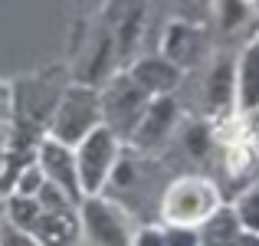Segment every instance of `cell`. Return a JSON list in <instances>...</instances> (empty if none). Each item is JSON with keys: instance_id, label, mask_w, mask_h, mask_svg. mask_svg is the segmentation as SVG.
Wrapping results in <instances>:
<instances>
[{"instance_id": "1", "label": "cell", "mask_w": 259, "mask_h": 246, "mask_svg": "<svg viewBox=\"0 0 259 246\" xmlns=\"http://www.w3.org/2000/svg\"><path fill=\"white\" fill-rule=\"evenodd\" d=\"M102 121V92L92 89L89 82H76V86H66L63 95L56 102V112L50 118L46 135L63 145L76 148L89 132H95Z\"/></svg>"}, {"instance_id": "2", "label": "cell", "mask_w": 259, "mask_h": 246, "mask_svg": "<svg viewBox=\"0 0 259 246\" xmlns=\"http://www.w3.org/2000/svg\"><path fill=\"white\" fill-rule=\"evenodd\" d=\"M220 203H223L220 187L213 181H207V177H197V174L171 181L164 197H161L164 223H177V227H200Z\"/></svg>"}, {"instance_id": "3", "label": "cell", "mask_w": 259, "mask_h": 246, "mask_svg": "<svg viewBox=\"0 0 259 246\" xmlns=\"http://www.w3.org/2000/svg\"><path fill=\"white\" fill-rule=\"evenodd\" d=\"M121 154V138L108 125H99L76 145V168H79V187L82 197L102 194L108 187V177L115 171V161Z\"/></svg>"}, {"instance_id": "4", "label": "cell", "mask_w": 259, "mask_h": 246, "mask_svg": "<svg viewBox=\"0 0 259 246\" xmlns=\"http://www.w3.org/2000/svg\"><path fill=\"white\" fill-rule=\"evenodd\" d=\"M79 220H82V233L92 240V246H132L135 243L132 217L102 194L82 197Z\"/></svg>"}, {"instance_id": "5", "label": "cell", "mask_w": 259, "mask_h": 246, "mask_svg": "<svg viewBox=\"0 0 259 246\" xmlns=\"http://www.w3.org/2000/svg\"><path fill=\"white\" fill-rule=\"evenodd\" d=\"M151 95L138 86L132 76H118L105 86L102 92V121L112 128L118 138H132L138 118L145 115Z\"/></svg>"}, {"instance_id": "6", "label": "cell", "mask_w": 259, "mask_h": 246, "mask_svg": "<svg viewBox=\"0 0 259 246\" xmlns=\"http://www.w3.org/2000/svg\"><path fill=\"white\" fill-rule=\"evenodd\" d=\"M174 128H177V99L174 95H154L128 141H132L135 151H151V148H161L171 138Z\"/></svg>"}, {"instance_id": "7", "label": "cell", "mask_w": 259, "mask_h": 246, "mask_svg": "<svg viewBox=\"0 0 259 246\" xmlns=\"http://www.w3.org/2000/svg\"><path fill=\"white\" fill-rule=\"evenodd\" d=\"M36 164L43 168L46 181L59 184L66 194L72 197L76 203H82V187H79V168H76V148L63 145L56 138H39V148H36Z\"/></svg>"}, {"instance_id": "8", "label": "cell", "mask_w": 259, "mask_h": 246, "mask_svg": "<svg viewBox=\"0 0 259 246\" xmlns=\"http://www.w3.org/2000/svg\"><path fill=\"white\" fill-rule=\"evenodd\" d=\"M59 95H63V89L50 86L46 79L23 82V86L17 89V108H13V112H17V118L23 121L33 135H39V132L50 128V118H53V112H56Z\"/></svg>"}, {"instance_id": "9", "label": "cell", "mask_w": 259, "mask_h": 246, "mask_svg": "<svg viewBox=\"0 0 259 246\" xmlns=\"http://www.w3.org/2000/svg\"><path fill=\"white\" fill-rule=\"evenodd\" d=\"M203 46H207V33L203 23H187V20H171L161 36V56H167L181 69H194L203 59Z\"/></svg>"}, {"instance_id": "10", "label": "cell", "mask_w": 259, "mask_h": 246, "mask_svg": "<svg viewBox=\"0 0 259 246\" xmlns=\"http://www.w3.org/2000/svg\"><path fill=\"white\" fill-rule=\"evenodd\" d=\"M200 95L210 115H227L236 108V59L230 53H217L213 56Z\"/></svg>"}, {"instance_id": "11", "label": "cell", "mask_w": 259, "mask_h": 246, "mask_svg": "<svg viewBox=\"0 0 259 246\" xmlns=\"http://www.w3.org/2000/svg\"><path fill=\"white\" fill-rule=\"evenodd\" d=\"M256 4L259 0H210V26L220 39H236L259 36V26H253L256 20Z\"/></svg>"}, {"instance_id": "12", "label": "cell", "mask_w": 259, "mask_h": 246, "mask_svg": "<svg viewBox=\"0 0 259 246\" xmlns=\"http://www.w3.org/2000/svg\"><path fill=\"white\" fill-rule=\"evenodd\" d=\"M128 76H132L154 99V95H174L177 82H181V76H184V69H181V66H174L167 56H161V53H158V56L135 59L132 69H128Z\"/></svg>"}, {"instance_id": "13", "label": "cell", "mask_w": 259, "mask_h": 246, "mask_svg": "<svg viewBox=\"0 0 259 246\" xmlns=\"http://www.w3.org/2000/svg\"><path fill=\"white\" fill-rule=\"evenodd\" d=\"M33 236L39 240V246H79V236H82L79 207L43 210L39 223L33 227Z\"/></svg>"}, {"instance_id": "14", "label": "cell", "mask_w": 259, "mask_h": 246, "mask_svg": "<svg viewBox=\"0 0 259 246\" xmlns=\"http://www.w3.org/2000/svg\"><path fill=\"white\" fill-rule=\"evenodd\" d=\"M259 108V36H253L236 56V112Z\"/></svg>"}, {"instance_id": "15", "label": "cell", "mask_w": 259, "mask_h": 246, "mask_svg": "<svg viewBox=\"0 0 259 246\" xmlns=\"http://www.w3.org/2000/svg\"><path fill=\"white\" fill-rule=\"evenodd\" d=\"M197 236H200V246H236V240L243 236V223L236 217L233 203H220L197 227Z\"/></svg>"}, {"instance_id": "16", "label": "cell", "mask_w": 259, "mask_h": 246, "mask_svg": "<svg viewBox=\"0 0 259 246\" xmlns=\"http://www.w3.org/2000/svg\"><path fill=\"white\" fill-rule=\"evenodd\" d=\"M43 217V203L39 197H26V194H10L7 197V223L10 227H20L26 233H33V227Z\"/></svg>"}, {"instance_id": "17", "label": "cell", "mask_w": 259, "mask_h": 246, "mask_svg": "<svg viewBox=\"0 0 259 246\" xmlns=\"http://www.w3.org/2000/svg\"><path fill=\"white\" fill-rule=\"evenodd\" d=\"M233 210H236V217H240L243 230H253V233H259V177H253V181H249L246 187L236 194Z\"/></svg>"}, {"instance_id": "18", "label": "cell", "mask_w": 259, "mask_h": 246, "mask_svg": "<svg viewBox=\"0 0 259 246\" xmlns=\"http://www.w3.org/2000/svg\"><path fill=\"white\" fill-rule=\"evenodd\" d=\"M141 20H145V7L135 4L132 10L125 13V20H121V30H118V56H128V53L135 50V39L141 36Z\"/></svg>"}, {"instance_id": "19", "label": "cell", "mask_w": 259, "mask_h": 246, "mask_svg": "<svg viewBox=\"0 0 259 246\" xmlns=\"http://www.w3.org/2000/svg\"><path fill=\"white\" fill-rule=\"evenodd\" d=\"M174 20H187V23H203L210 13V0H164Z\"/></svg>"}, {"instance_id": "20", "label": "cell", "mask_w": 259, "mask_h": 246, "mask_svg": "<svg viewBox=\"0 0 259 246\" xmlns=\"http://www.w3.org/2000/svg\"><path fill=\"white\" fill-rule=\"evenodd\" d=\"M0 246H39V240L33 233H26V230L7 223V227L0 230Z\"/></svg>"}, {"instance_id": "21", "label": "cell", "mask_w": 259, "mask_h": 246, "mask_svg": "<svg viewBox=\"0 0 259 246\" xmlns=\"http://www.w3.org/2000/svg\"><path fill=\"white\" fill-rule=\"evenodd\" d=\"M17 154L10 151L7 145H0V190L7 187V184H13V177H17Z\"/></svg>"}, {"instance_id": "22", "label": "cell", "mask_w": 259, "mask_h": 246, "mask_svg": "<svg viewBox=\"0 0 259 246\" xmlns=\"http://www.w3.org/2000/svg\"><path fill=\"white\" fill-rule=\"evenodd\" d=\"M132 246H164V227H141L135 230Z\"/></svg>"}, {"instance_id": "23", "label": "cell", "mask_w": 259, "mask_h": 246, "mask_svg": "<svg viewBox=\"0 0 259 246\" xmlns=\"http://www.w3.org/2000/svg\"><path fill=\"white\" fill-rule=\"evenodd\" d=\"M236 246H259V233H253V230H243V236L236 240Z\"/></svg>"}, {"instance_id": "24", "label": "cell", "mask_w": 259, "mask_h": 246, "mask_svg": "<svg viewBox=\"0 0 259 246\" xmlns=\"http://www.w3.org/2000/svg\"><path fill=\"white\" fill-rule=\"evenodd\" d=\"M10 115V99H7V92H0V121Z\"/></svg>"}]
</instances>
